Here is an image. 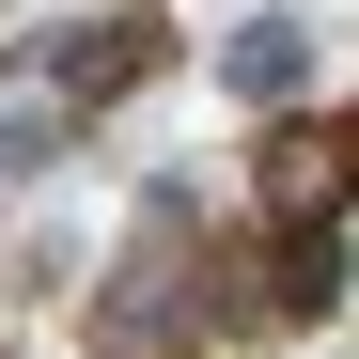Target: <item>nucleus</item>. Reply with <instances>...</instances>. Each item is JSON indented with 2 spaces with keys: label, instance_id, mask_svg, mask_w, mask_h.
Returning <instances> with one entry per match:
<instances>
[{
  "label": "nucleus",
  "instance_id": "nucleus-3",
  "mask_svg": "<svg viewBox=\"0 0 359 359\" xmlns=\"http://www.w3.org/2000/svg\"><path fill=\"white\" fill-rule=\"evenodd\" d=\"M344 297V234H281L266 250V313H328Z\"/></svg>",
  "mask_w": 359,
  "mask_h": 359
},
{
  "label": "nucleus",
  "instance_id": "nucleus-2",
  "mask_svg": "<svg viewBox=\"0 0 359 359\" xmlns=\"http://www.w3.org/2000/svg\"><path fill=\"white\" fill-rule=\"evenodd\" d=\"M344 188H359V126H281V141H266V203L313 219V203H344Z\"/></svg>",
  "mask_w": 359,
  "mask_h": 359
},
{
  "label": "nucleus",
  "instance_id": "nucleus-4",
  "mask_svg": "<svg viewBox=\"0 0 359 359\" xmlns=\"http://www.w3.org/2000/svg\"><path fill=\"white\" fill-rule=\"evenodd\" d=\"M297 63H313V47H297V16H250V32L219 47V79H234V94H297Z\"/></svg>",
  "mask_w": 359,
  "mask_h": 359
},
{
  "label": "nucleus",
  "instance_id": "nucleus-1",
  "mask_svg": "<svg viewBox=\"0 0 359 359\" xmlns=\"http://www.w3.org/2000/svg\"><path fill=\"white\" fill-rule=\"evenodd\" d=\"M156 63H172V16H94V32H63L47 79H63V109H109V94H141Z\"/></svg>",
  "mask_w": 359,
  "mask_h": 359
}]
</instances>
